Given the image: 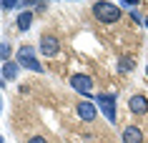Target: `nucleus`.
<instances>
[{"instance_id": "f257e3e1", "label": "nucleus", "mask_w": 148, "mask_h": 143, "mask_svg": "<svg viewBox=\"0 0 148 143\" xmlns=\"http://www.w3.org/2000/svg\"><path fill=\"white\" fill-rule=\"evenodd\" d=\"M93 18L98 23H103V25H113V23H118V18H121V5H118V3H106V0L93 3Z\"/></svg>"}, {"instance_id": "20e7f679", "label": "nucleus", "mask_w": 148, "mask_h": 143, "mask_svg": "<svg viewBox=\"0 0 148 143\" xmlns=\"http://www.w3.org/2000/svg\"><path fill=\"white\" fill-rule=\"evenodd\" d=\"M70 86H73L75 93L86 95V98L93 95V78H90L88 73H73V75H70Z\"/></svg>"}, {"instance_id": "7ed1b4c3", "label": "nucleus", "mask_w": 148, "mask_h": 143, "mask_svg": "<svg viewBox=\"0 0 148 143\" xmlns=\"http://www.w3.org/2000/svg\"><path fill=\"white\" fill-rule=\"evenodd\" d=\"M93 103L98 105V111L108 118V123H116V93H98Z\"/></svg>"}, {"instance_id": "6ab92c4d", "label": "nucleus", "mask_w": 148, "mask_h": 143, "mask_svg": "<svg viewBox=\"0 0 148 143\" xmlns=\"http://www.w3.org/2000/svg\"><path fill=\"white\" fill-rule=\"evenodd\" d=\"M0 108H3V101H0Z\"/></svg>"}, {"instance_id": "f3484780", "label": "nucleus", "mask_w": 148, "mask_h": 143, "mask_svg": "<svg viewBox=\"0 0 148 143\" xmlns=\"http://www.w3.org/2000/svg\"><path fill=\"white\" fill-rule=\"evenodd\" d=\"M143 25H146V28H148V15H146V18H143Z\"/></svg>"}, {"instance_id": "2eb2a0df", "label": "nucleus", "mask_w": 148, "mask_h": 143, "mask_svg": "<svg viewBox=\"0 0 148 143\" xmlns=\"http://www.w3.org/2000/svg\"><path fill=\"white\" fill-rule=\"evenodd\" d=\"M131 18H133V20H136V23H143V18H140L138 13H136V10H131Z\"/></svg>"}, {"instance_id": "a211bd4d", "label": "nucleus", "mask_w": 148, "mask_h": 143, "mask_svg": "<svg viewBox=\"0 0 148 143\" xmlns=\"http://www.w3.org/2000/svg\"><path fill=\"white\" fill-rule=\"evenodd\" d=\"M146 75H148V65H146Z\"/></svg>"}, {"instance_id": "4468645a", "label": "nucleus", "mask_w": 148, "mask_h": 143, "mask_svg": "<svg viewBox=\"0 0 148 143\" xmlns=\"http://www.w3.org/2000/svg\"><path fill=\"white\" fill-rule=\"evenodd\" d=\"M28 143H48V141H45V138H43V135H33V138H30V141H28Z\"/></svg>"}, {"instance_id": "6e6552de", "label": "nucleus", "mask_w": 148, "mask_h": 143, "mask_svg": "<svg viewBox=\"0 0 148 143\" xmlns=\"http://www.w3.org/2000/svg\"><path fill=\"white\" fill-rule=\"evenodd\" d=\"M121 138H123V143H143V131L138 126H125Z\"/></svg>"}, {"instance_id": "423d86ee", "label": "nucleus", "mask_w": 148, "mask_h": 143, "mask_svg": "<svg viewBox=\"0 0 148 143\" xmlns=\"http://www.w3.org/2000/svg\"><path fill=\"white\" fill-rule=\"evenodd\" d=\"M75 113L83 123H93L95 116H98V105L90 103V101H80V103H75Z\"/></svg>"}, {"instance_id": "0eeeda50", "label": "nucleus", "mask_w": 148, "mask_h": 143, "mask_svg": "<svg viewBox=\"0 0 148 143\" xmlns=\"http://www.w3.org/2000/svg\"><path fill=\"white\" fill-rule=\"evenodd\" d=\"M128 111L136 113V116H146L148 113V98L143 93H136L128 98Z\"/></svg>"}, {"instance_id": "1a4fd4ad", "label": "nucleus", "mask_w": 148, "mask_h": 143, "mask_svg": "<svg viewBox=\"0 0 148 143\" xmlns=\"http://www.w3.org/2000/svg\"><path fill=\"white\" fill-rule=\"evenodd\" d=\"M15 25H18V30H20V33L30 30V25H33V10H20V15H18Z\"/></svg>"}, {"instance_id": "9d476101", "label": "nucleus", "mask_w": 148, "mask_h": 143, "mask_svg": "<svg viewBox=\"0 0 148 143\" xmlns=\"http://www.w3.org/2000/svg\"><path fill=\"white\" fill-rule=\"evenodd\" d=\"M131 70H136V58L133 55H121L118 58V73L125 75V73H131Z\"/></svg>"}, {"instance_id": "ddd939ff", "label": "nucleus", "mask_w": 148, "mask_h": 143, "mask_svg": "<svg viewBox=\"0 0 148 143\" xmlns=\"http://www.w3.org/2000/svg\"><path fill=\"white\" fill-rule=\"evenodd\" d=\"M118 5H121V8H125V10H136V5H138V3H136V0H121V3H118Z\"/></svg>"}, {"instance_id": "f8f14e48", "label": "nucleus", "mask_w": 148, "mask_h": 143, "mask_svg": "<svg viewBox=\"0 0 148 143\" xmlns=\"http://www.w3.org/2000/svg\"><path fill=\"white\" fill-rule=\"evenodd\" d=\"M0 60H3V63L10 60V45L8 43H0Z\"/></svg>"}, {"instance_id": "dca6fc26", "label": "nucleus", "mask_w": 148, "mask_h": 143, "mask_svg": "<svg viewBox=\"0 0 148 143\" xmlns=\"http://www.w3.org/2000/svg\"><path fill=\"white\" fill-rule=\"evenodd\" d=\"M5 83V78H3V65H0V86Z\"/></svg>"}, {"instance_id": "39448f33", "label": "nucleus", "mask_w": 148, "mask_h": 143, "mask_svg": "<svg viewBox=\"0 0 148 143\" xmlns=\"http://www.w3.org/2000/svg\"><path fill=\"white\" fill-rule=\"evenodd\" d=\"M38 50L45 58H55L60 53V40L55 38V35H50V33H45V35L40 38V43H38Z\"/></svg>"}, {"instance_id": "f03ea898", "label": "nucleus", "mask_w": 148, "mask_h": 143, "mask_svg": "<svg viewBox=\"0 0 148 143\" xmlns=\"http://www.w3.org/2000/svg\"><path fill=\"white\" fill-rule=\"evenodd\" d=\"M15 60H18L20 68H28V70H33V73H43L45 70V68L40 65V60L35 58V48L33 45H20L18 53H15Z\"/></svg>"}, {"instance_id": "9b49d317", "label": "nucleus", "mask_w": 148, "mask_h": 143, "mask_svg": "<svg viewBox=\"0 0 148 143\" xmlns=\"http://www.w3.org/2000/svg\"><path fill=\"white\" fill-rule=\"evenodd\" d=\"M18 73H20L18 60H8V63H3V78H5V80H15Z\"/></svg>"}]
</instances>
